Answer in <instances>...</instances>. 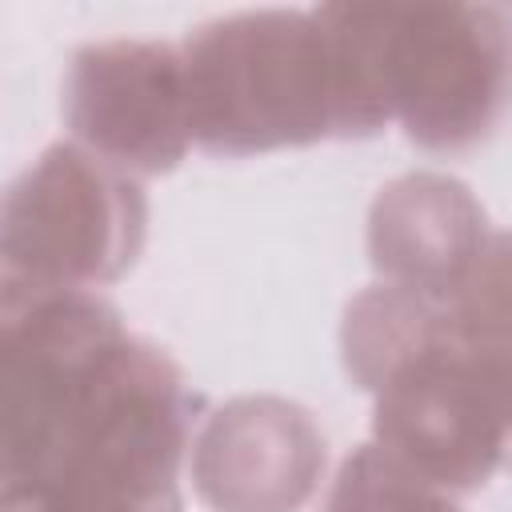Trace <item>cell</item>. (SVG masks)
Returning a JSON list of instances; mask_svg holds the SVG:
<instances>
[{
  "mask_svg": "<svg viewBox=\"0 0 512 512\" xmlns=\"http://www.w3.org/2000/svg\"><path fill=\"white\" fill-rule=\"evenodd\" d=\"M144 236L140 180L76 144L44 148L0 192V320L116 284Z\"/></svg>",
  "mask_w": 512,
  "mask_h": 512,
  "instance_id": "cell-5",
  "label": "cell"
},
{
  "mask_svg": "<svg viewBox=\"0 0 512 512\" xmlns=\"http://www.w3.org/2000/svg\"><path fill=\"white\" fill-rule=\"evenodd\" d=\"M60 108L76 148L132 180L172 172L192 148L180 48L164 40H96L76 48Z\"/></svg>",
  "mask_w": 512,
  "mask_h": 512,
  "instance_id": "cell-7",
  "label": "cell"
},
{
  "mask_svg": "<svg viewBox=\"0 0 512 512\" xmlns=\"http://www.w3.org/2000/svg\"><path fill=\"white\" fill-rule=\"evenodd\" d=\"M368 84L404 136L464 152L492 136L508 100V12L500 4H340Z\"/></svg>",
  "mask_w": 512,
  "mask_h": 512,
  "instance_id": "cell-4",
  "label": "cell"
},
{
  "mask_svg": "<svg viewBox=\"0 0 512 512\" xmlns=\"http://www.w3.org/2000/svg\"><path fill=\"white\" fill-rule=\"evenodd\" d=\"M200 408L176 360L128 332L76 436L0 512H180V464Z\"/></svg>",
  "mask_w": 512,
  "mask_h": 512,
  "instance_id": "cell-3",
  "label": "cell"
},
{
  "mask_svg": "<svg viewBox=\"0 0 512 512\" xmlns=\"http://www.w3.org/2000/svg\"><path fill=\"white\" fill-rule=\"evenodd\" d=\"M368 260L380 284L432 304H464L508 288V240L468 184L408 172L380 188L368 212Z\"/></svg>",
  "mask_w": 512,
  "mask_h": 512,
  "instance_id": "cell-8",
  "label": "cell"
},
{
  "mask_svg": "<svg viewBox=\"0 0 512 512\" xmlns=\"http://www.w3.org/2000/svg\"><path fill=\"white\" fill-rule=\"evenodd\" d=\"M176 48L188 136L208 156H260L384 128L328 8L220 16Z\"/></svg>",
  "mask_w": 512,
  "mask_h": 512,
  "instance_id": "cell-2",
  "label": "cell"
},
{
  "mask_svg": "<svg viewBox=\"0 0 512 512\" xmlns=\"http://www.w3.org/2000/svg\"><path fill=\"white\" fill-rule=\"evenodd\" d=\"M324 460V432L304 404L236 396L192 436V488L212 512H300Z\"/></svg>",
  "mask_w": 512,
  "mask_h": 512,
  "instance_id": "cell-9",
  "label": "cell"
},
{
  "mask_svg": "<svg viewBox=\"0 0 512 512\" xmlns=\"http://www.w3.org/2000/svg\"><path fill=\"white\" fill-rule=\"evenodd\" d=\"M128 328L100 296L0 320V500L36 484L76 436Z\"/></svg>",
  "mask_w": 512,
  "mask_h": 512,
  "instance_id": "cell-6",
  "label": "cell"
},
{
  "mask_svg": "<svg viewBox=\"0 0 512 512\" xmlns=\"http://www.w3.org/2000/svg\"><path fill=\"white\" fill-rule=\"evenodd\" d=\"M328 512H460L448 492L416 480L376 444L356 448L332 484Z\"/></svg>",
  "mask_w": 512,
  "mask_h": 512,
  "instance_id": "cell-10",
  "label": "cell"
},
{
  "mask_svg": "<svg viewBox=\"0 0 512 512\" xmlns=\"http://www.w3.org/2000/svg\"><path fill=\"white\" fill-rule=\"evenodd\" d=\"M344 372L376 396L372 444L440 492H476L508 448V288L432 304L392 284L348 300Z\"/></svg>",
  "mask_w": 512,
  "mask_h": 512,
  "instance_id": "cell-1",
  "label": "cell"
}]
</instances>
